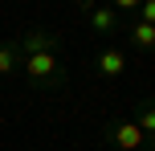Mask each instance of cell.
Segmentation results:
<instances>
[{"mask_svg": "<svg viewBox=\"0 0 155 151\" xmlns=\"http://www.w3.org/2000/svg\"><path fill=\"white\" fill-rule=\"evenodd\" d=\"M21 74L33 90H65L70 86V65H65L61 49H37V53H21Z\"/></svg>", "mask_w": 155, "mask_h": 151, "instance_id": "1", "label": "cell"}, {"mask_svg": "<svg viewBox=\"0 0 155 151\" xmlns=\"http://www.w3.org/2000/svg\"><path fill=\"white\" fill-rule=\"evenodd\" d=\"M106 143L114 151H151V139H143V131L131 119H110L106 123Z\"/></svg>", "mask_w": 155, "mask_h": 151, "instance_id": "2", "label": "cell"}, {"mask_svg": "<svg viewBox=\"0 0 155 151\" xmlns=\"http://www.w3.org/2000/svg\"><path fill=\"white\" fill-rule=\"evenodd\" d=\"M127 65H131V53H127L123 45H102L98 53H94V70H98V78H123Z\"/></svg>", "mask_w": 155, "mask_h": 151, "instance_id": "3", "label": "cell"}, {"mask_svg": "<svg viewBox=\"0 0 155 151\" xmlns=\"http://www.w3.org/2000/svg\"><path fill=\"white\" fill-rule=\"evenodd\" d=\"M86 29L98 33V37H114V33L123 29V16H118L110 4H94L90 12H86Z\"/></svg>", "mask_w": 155, "mask_h": 151, "instance_id": "4", "label": "cell"}, {"mask_svg": "<svg viewBox=\"0 0 155 151\" xmlns=\"http://www.w3.org/2000/svg\"><path fill=\"white\" fill-rule=\"evenodd\" d=\"M16 49H21V53H37V49H61V41H57L49 29H29L25 37H16Z\"/></svg>", "mask_w": 155, "mask_h": 151, "instance_id": "5", "label": "cell"}, {"mask_svg": "<svg viewBox=\"0 0 155 151\" xmlns=\"http://www.w3.org/2000/svg\"><path fill=\"white\" fill-rule=\"evenodd\" d=\"M131 123L143 131V139H151V135H155V102H151V98H139V102H135Z\"/></svg>", "mask_w": 155, "mask_h": 151, "instance_id": "6", "label": "cell"}, {"mask_svg": "<svg viewBox=\"0 0 155 151\" xmlns=\"http://www.w3.org/2000/svg\"><path fill=\"white\" fill-rule=\"evenodd\" d=\"M21 70V49L16 41H0V78H12Z\"/></svg>", "mask_w": 155, "mask_h": 151, "instance_id": "7", "label": "cell"}, {"mask_svg": "<svg viewBox=\"0 0 155 151\" xmlns=\"http://www.w3.org/2000/svg\"><path fill=\"white\" fill-rule=\"evenodd\" d=\"M131 45L139 49V53H151V49H155V25L135 21V25H131Z\"/></svg>", "mask_w": 155, "mask_h": 151, "instance_id": "8", "label": "cell"}, {"mask_svg": "<svg viewBox=\"0 0 155 151\" xmlns=\"http://www.w3.org/2000/svg\"><path fill=\"white\" fill-rule=\"evenodd\" d=\"M110 8L123 16V12H135V8H139V0H110Z\"/></svg>", "mask_w": 155, "mask_h": 151, "instance_id": "9", "label": "cell"}, {"mask_svg": "<svg viewBox=\"0 0 155 151\" xmlns=\"http://www.w3.org/2000/svg\"><path fill=\"white\" fill-rule=\"evenodd\" d=\"M74 4H78V8H82V12H90V8H94V4H98V0H74Z\"/></svg>", "mask_w": 155, "mask_h": 151, "instance_id": "10", "label": "cell"}]
</instances>
